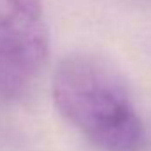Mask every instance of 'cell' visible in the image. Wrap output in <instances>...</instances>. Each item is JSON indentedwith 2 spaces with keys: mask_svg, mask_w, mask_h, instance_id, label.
I'll return each mask as SVG.
<instances>
[{
  "mask_svg": "<svg viewBox=\"0 0 151 151\" xmlns=\"http://www.w3.org/2000/svg\"><path fill=\"white\" fill-rule=\"evenodd\" d=\"M53 100L86 139L106 151H141L144 125L130 88L113 62L95 53H70L53 77Z\"/></svg>",
  "mask_w": 151,
  "mask_h": 151,
  "instance_id": "1",
  "label": "cell"
},
{
  "mask_svg": "<svg viewBox=\"0 0 151 151\" xmlns=\"http://www.w3.org/2000/svg\"><path fill=\"white\" fill-rule=\"evenodd\" d=\"M47 55L42 0H0V102L27 93Z\"/></svg>",
  "mask_w": 151,
  "mask_h": 151,
  "instance_id": "2",
  "label": "cell"
}]
</instances>
